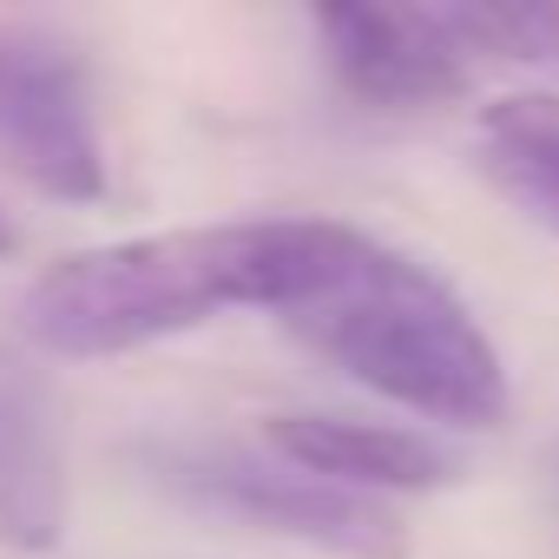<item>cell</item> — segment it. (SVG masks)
<instances>
[{
    "mask_svg": "<svg viewBox=\"0 0 559 559\" xmlns=\"http://www.w3.org/2000/svg\"><path fill=\"white\" fill-rule=\"evenodd\" d=\"M323 243L330 217H257L99 243L34 276L21 330L47 356H126L211 323L217 310H284Z\"/></svg>",
    "mask_w": 559,
    "mask_h": 559,
    "instance_id": "1",
    "label": "cell"
},
{
    "mask_svg": "<svg viewBox=\"0 0 559 559\" xmlns=\"http://www.w3.org/2000/svg\"><path fill=\"white\" fill-rule=\"evenodd\" d=\"M323 362L349 382L448 421V428H500L507 421V369L467 304L415 257L376 243L356 224L330 217V243L304 290L276 310Z\"/></svg>",
    "mask_w": 559,
    "mask_h": 559,
    "instance_id": "2",
    "label": "cell"
},
{
    "mask_svg": "<svg viewBox=\"0 0 559 559\" xmlns=\"http://www.w3.org/2000/svg\"><path fill=\"white\" fill-rule=\"evenodd\" d=\"M158 480L204 513L304 539L336 559H402L408 552V533L382 500L323 487L297 467H270L237 448H171V454H158Z\"/></svg>",
    "mask_w": 559,
    "mask_h": 559,
    "instance_id": "3",
    "label": "cell"
},
{
    "mask_svg": "<svg viewBox=\"0 0 559 559\" xmlns=\"http://www.w3.org/2000/svg\"><path fill=\"white\" fill-rule=\"evenodd\" d=\"M0 158L47 198L93 204L106 191L86 73L34 27H0Z\"/></svg>",
    "mask_w": 559,
    "mask_h": 559,
    "instance_id": "4",
    "label": "cell"
},
{
    "mask_svg": "<svg viewBox=\"0 0 559 559\" xmlns=\"http://www.w3.org/2000/svg\"><path fill=\"white\" fill-rule=\"evenodd\" d=\"M317 40L362 106L421 112L474 86L467 53L448 40L435 8H317Z\"/></svg>",
    "mask_w": 559,
    "mask_h": 559,
    "instance_id": "5",
    "label": "cell"
},
{
    "mask_svg": "<svg viewBox=\"0 0 559 559\" xmlns=\"http://www.w3.org/2000/svg\"><path fill=\"white\" fill-rule=\"evenodd\" d=\"M67 533V441L40 369L0 349V539L53 552Z\"/></svg>",
    "mask_w": 559,
    "mask_h": 559,
    "instance_id": "6",
    "label": "cell"
},
{
    "mask_svg": "<svg viewBox=\"0 0 559 559\" xmlns=\"http://www.w3.org/2000/svg\"><path fill=\"white\" fill-rule=\"evenodd\" d=\"M270 454L323 480L343 493H421V487H448L461 474V461L448 448H435L428 435L408 428H382V421H343V415H270L263 421Z\"/></svg>",
    "mask_w": 559,
    "mask_h": 559,
    "instance_id": "7",
    "label": "cell"
},
{
    "mask_svg": "<svg viewBox=\"0 0 559 559\" xmlns=\"http://www.w3.org/2000/svg\"><path fill=\"white\" fill-rule=\"evenodd\" d=\"M480 171L546 230H559V99H507L480 126Z\"/></svg>",
    "mask_w": 559,
    "mask_h": 559,
    "instance_id": "8",
    "label": "cell"
},
{
    "mask_svg": "<svg viewBox=\"0 0 559 559\" xmlns=\"http://www.w3.org/2000/svg\"><path fill=\"white\" fill-rule=\"evenodd\" d=\"M435 21L467 53V67L487 53L500 67L559 73V8H546V0H467V8H435Z\"/></svg>",
    "mask_w": 559,
    "mask_h": 559,
    "instance_id": "9",
    "label": "cell"
},
{
    "mask_svg": "<svg viewBox=\"0 0 559 559\" xmlns=\"http://www.w3.org/2000/svg\"><path fill=\"white\" fill-rule=\"evenodd\" d=\"M14 250V224H8V211H0V257Z\"/></svg>",
    "mask_w": 559,
    "mask_h": 559,
    "instance_id": "10",
    "label": "cell"
}]
</instances>
